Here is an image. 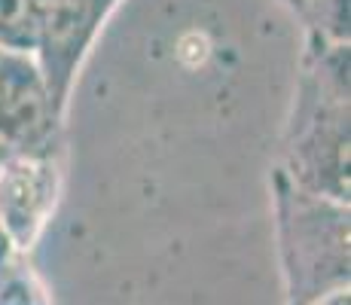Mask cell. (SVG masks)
I'll list each match as a JSON object with an SVG mask.
<instances>
[{"mask_svg": "<svg viewBox=\"0 0 351 305\" xmlns=\"http://www.w3.org/2000/svg\"><path fill=\"white\" fill-rule=\"evenodd\" d=\"M275 168L300 189L348 205V46L308 37Z\"/></svg>", "mask_w": 351, "mask_h": 305, "instance_id": "obj_1", "label": "cell"}, {"mask_svg": "<svg viewBox=\"0 0 351 305\" xmlns=\"http://www.w3.org/2000/svg\"><path fill=\"white\" fill-rule=\"evenodd\" d=\"M272 199L287 302L315 305L348 293V205L306 193L281 168H272Z\"/></svg>", "mask_w": 351, "mask_h": 305, "instance_id": "obj_2", "label": "cell"}, {"mask_svg": "<svg viewBox=\"0 0 351 305\" xmlns=\"http://www.w3.org/2000/svg\"><path fill=\"white\" fill-rule=\"evenodd\" d=\"M117 3L119 0H49L43 3L37 46L31 58L62 117L67 113V101L80 77V67L104 22L117 10Z\"/></svg>", "mask_w": 351, "mask_h": 305, "instance_id": "obj_3", "label": "cell"}, {"mask_svg": "<svg viewBox=\"0 0 351 305\" xmlns=\"http://www.w3.org/2000/svg\"><path fill=\"white\" fill-rule=\"evenodd\" d=\"M62 122L34 58L0 52V165L62 150Z\"/></svg>", "mask_w": 351, "mask_h": 305, "instance_id": "obj_4", "label": "cell"}, {"mask_svg": "<svg viewBox=\"0 0 351 305\" xmlns=\"http://www.w3.org/2000/svg\"><path fill=\"white\" fill-rule=\"evenodd\" d=\"M62 150L16 156L0 165V232L12 254L28 256L43 232L62 195Z\"/></svg>", "mask_w": 351, "mask_h": 305, "instance_id": "obj_5", "label": "cell"}, {"mask_svg": "<svg viewBox=\"0 0 351 305\" xmlns=\"http://www.w3.org/2000/svg\"><path fill=\"white\" fill-rule=\"evenodd\" d=\"M40 0H0V52L34 56L40 34Z\"/></svg>", "mask_w": 351, "mask_h": 305, "instance_id": "obj_6", "label": "cell"}, {"mask_svg": "<svg viewBox=\"0 0 351 305\" xmlns=\"http://www.w3.org/2000/svg\"><path fill=\"white\" fill-rule=\"evenodd\" d=\"M300 16L308 25V37L348 46V0H306Z\"/></svg>", "mask_w": 351, "mask_h": 305, "instance_id": "obj_7", "label": "cell"}, {"mask_svg": "<svg viewBox=\"0 0 351 305\" xmlns=\"http://www.w3.org/2000/svg\"><path fill=\"white\" fill-rule=\"evenodd\" d=\"M0 305H49L40 281L19 254L0 263Z\"/></svg>", "mask_w": 351, "mask_h": 305, "instance_id": "obj_8", "label": "cell"}, {"mask_svg": "<svg viewBox=\"0 0 351 305\" xmlns=\"http://www.w3.org/2000/svg\"><path fill=\"white\" fill-rule=\"evenodd\" d=\"M315 305H348V293H339V296H330L324 302H315Z\"/></svg>", "mask_w": 351, "mask_h": 305, "instance_id": "obj_9", "label": "cell"}, {"mask_svg": "<svg viewBox=\"0 0 351 305\" xmlns=\"http://www.w3.org/2000/svg\"><path fill=\"white\" fill-rule=\"evenodd\" d=\"M10 256H12V250H10V244H6L3 232H0V263H3V260H10Z\"/></svg>", "mask_w": 351, "mask_h": 305, "instance_id": "obj_10", "label": "cell"}, {"mask_svg": "<svg viewBox=\"0 0 351 305\" xmlns=\"http://www.w3.org/2000/svg\"><path fill=\"white\" fill-rule=\"evenodd\" d=\"M285 3H290V6H293V10H296V12H300V10H302V3H306V0H285Z\"/></svg>", "mask_w": 351, "mask_h": 305, "instance_id": "obj_11", "label": "cell"}, {"mask_svg": "<svg viewBox=\"0 0 351 305\" xmlns=\"http://www.w3.org/2000/svg\"><path fill=\"white\" fill-rule=\"evenodd\" d=\"M43 3H49V0H40V6H43Z\"/></svg>", "mask_w": 351, "mask_h": 305, "instance_id": "obj_12", "label": "cell"}]
</instances>
